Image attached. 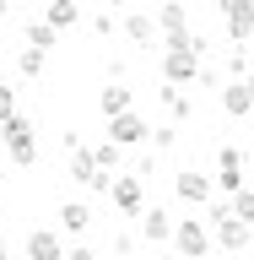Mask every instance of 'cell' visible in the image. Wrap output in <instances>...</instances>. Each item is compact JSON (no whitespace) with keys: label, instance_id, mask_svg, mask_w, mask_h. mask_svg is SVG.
<instances>
[{"label":"cell","instance_id":"277c9868","mask_svg":"<svg viewBox=\"0 0 254 260\" xmlns=\"http://www.w3.org/2000/svg\"><path fill=\"white\" fill-rule=\"evenodd\" d=\"M216 11L227 16V38L233 44H249L254 38V0H216Z\"/></svg>","mask_w":254,"mask_h":260},{"label":"cell","instance_id":"d4e9b609","mask_svg":"<svg viewBox=\"0 0 254 260\" xmlns=\"http://www.w3.org/2000/svg\"><path fill=\"white\" fill-rule=\"evenodd\" d=\"M243 81H249V103H254V71H249V76H243Z\"/></svg>","mask_w":254,"mask_h":260},{"label":"cell","instance_id":"4fadbf2b","mask_svg":"<svg viewBox=\"0 0 254 260\" xmlns=\"http://www.w3.org/2000/svg\"><path fill=\"white\" fill-rule=\"evenodd\" d=\"M60 228H65V233H76V239H81V233H92V206H87V201H65V206H60Z\"/></svg>","mask_w":254,"mask_h":260},{"label":"cell","instance_id":"e0dca14e","mask_svg":"<svg viewBox=\"0 0 254 260\" xmlns=\"http://www.w3.org/2000/svg\"><path fill=\"white\" fill-rule=\"evenodd\" d=\"M92 162H97V168H108V174H119V168H125V146L97 141V146H92Z\"/></svg>","mask_w":254,"mask_h":260},{"label":"cell","instance_id":"ba28073f","mask_svg":"<svg viewBox=\"0 0 254 260\" xmlns=\"http://www.w3.org/2000/svg\"><path fill=\"white\" fill-rule=\"evenodd\" d=\"M216 190H227V195L243 190V152L238 146H222L216 152Z\"/></svg>","mask_w":254,"mask_h":260},{"label":"cell","instance_id":"83f0119b","mask_svg":"<svg viewBox=\"0 0 254 260\" xmlns=\"http://www.w3.org/2000/svg\"><path fill=\"white\" fill-rule=\"evenodd\" d=\"M157 260H184V255H157Z\"/></svg>","mask_w":254,"mask_h":260},{"label":"cell","instance_id":"d6986e66","mask_svg":"<svg viewBox=\"0 0 254 260\" xmlns=\"http://www.w3.org/2000/svg\"><path fill=\"white\" fill-rule=\"evenodd\" d=\"M44 60H49L44 49H22V60H16V71H22L27 81H38V76H44Z\"/></svg>","mask_w":254,"mask_h":260},{"label":"cell","instance_id":"8fae6325","mask_svg":"<svg viewBox=\"0 0 254 260\" xmlns=\"http://www.w3.org/2000/svg\"><path fill=\"white\" fill-rule=\"evenodd\" d=\"M27 260H65V244L54 228H32L27 233Z\"/></svg>","mask_w":254,"mask_h":260},{"label":"cell","instance_id":"484cf974","mask_svg":"<svg viewBox=\"0 0 254 260\" xmlns=\"http://www.w3.org/2000/svg\"><path fill=\"white\" fill-rule=\"evenodd\" d=\"M6 11H11V6H6V0H0V22H6Z\"/></svg>","mask_w":254,"mask_h":260},{"label":"cell","instance_id":"4dcf8cb0","mask_svg":"<svg viewBox=\"0 0 254 260\" xmlns=\"http://www.w3.org/2000/svg\"><path fill=\"white\" fill-rule=\"evenodd\" d=\"M6 260H11V255H6Z\"/></svg>","mask_w":254,"mask_h":260},{"label":"cell","instance_id":"f546056e","mask_svg":"<svg viewBox=\"0 0 254 260\" xmlns=\"http://www.w3.org/2000/svg\"><path fill=\"white\" fill-rule=\"evenodd\" d=\"M44 6H49V0H44Z\"/></svg>","mask_w":254,"mask_h":260},{"label":"cell","instance_id":"5b68a950","mask_svg":"<svg viewBox=\"0 0 254 260\" xmlns=\"http://www.w3.org/2000/svg\"><path fill=\"white\" fill-rule=\"evenodd\" d=\"M146 136H152V125H146L135 109H130V114H114V119H108V141H114V146H141Z\"/></svg>","mask_w":254,"mask_h":260},{"label":"cell","instance_id":"30bf717a","mask_svg":"<svg viewBox=\"0 0 254 260\" xmlns=\"http://www.w3.org/2000/svg\"><path fill=\"white\" fill-rule=\"evenodd\" d=\"M119 32H125V44H130V49H146L152 38H157V22H152L146 11H125V22H119Z\"/></svg>","mask_w":254,"mask_h":260},{"label":"cell","instance_id":"603a6c76","mask_svg":"<svg viewBox=\"0 0 254 260\" xmlns=\"http://www.w3.org/2000/svg\"><path fill=\"white\" fill-rule=\"evenodd\" d=\"M65 260H103V255H97L92 244H76V249H65Z\"/></svg>","mask_w":254,"mask_h":260},{"label":"cell","instance_id":"52a82bcc","mask_svg":"<svg viewBox=\"0 0 254 260\" xmlns=\"http://www.w3.org/2000/svg\"><path fill=\"white\" fill-rule=\"evenodd\" d=\"M173 190H178V201L206 206L211 195H216V184H211V174H200V168H184V174H173Z\"/></svg>","mask_w":254,"mask_h":260},{"label":"cell","instance_id":"ffe728a7","mask_svg":"<svg viewBox=\"0 0 254 260\" xmlns=\"http://www.w3.org/2000/svg\"><path fill=\"white\" fill-rule=\"evenodd\" d=\"M162 109L173 114V119H190V98L178 92V87H162Z\"/></svg>","mask_w":254,"mask_h":260},{"label":"cell","instance_id":"ac0fdd59","mask_svg":"<svg viewBox=\"0 0 254 260\" xmlns=\"http://www.w3.org/2000/svg\"><path fill=\"white\" fill-rule=\"evenodd\" d=\"M54 44H60V32L49 27V22H32V27H27V49H44V54H49Z\"/></svg>","mask_w":254,"mask_h":260},{"label":"cell","instance_id":"4316f807","mask_svg":"<svg viewBox=\"0 0 254 260\" xmlns=\"http://www.w3.org/2000/svg\"><path fill=\"white\" fill-rule=\"evenodd\" d=\"M0 260H6V233H0Z\"/></svg>","mask_w":254,"mask_h":260},{"label":"cell","instance_id":"6da1fadb","mask_svg":"<svg viewBox=\"0 0 254 260\" xmlns=\"http://www.w3.org/2000/svg\"><path fill=\"white\" fill-rule=\"evenodd\" d=\"M200 54H206V38H200V32L168 38V49H162V81H168V87L200 81Z\"/></svg>","mask_w":254,"mask_h":260},{"label":"cell","instance_id":"7a4b0ae2","mask_svg":"<svg viewBox=\"0 0 254 260\" xmlns=\"http://www.w3.org/2000/svg\"><path fill=\"white\" fill-rule=\"evenodd\" d=\"M0 141H6L11 162H22V168L38 162V141H32V119H27V114H11V119L0 125Z\"/></svg>","mask_w":254,"mask_h":260},{"label":"cell","instance_id":"3957f363","mask_svg":"<svg viewBox=\"0 0 254 260\" xmlns=\"http://www.w3.org/2000/svg\"><path fill=\"white\" fill-rule=\"evenodd\" d=\"M173 255L206 260L211 255V222H200V217H178V222H173Z\"/></svg>","mask_w":254,"mask_h":260},{"label":"cell","instance_id":"8992f818","mask_svg":"<svg viewBox=\"0 0 254 260\" xmlns=\"http://www.w3.org/2000/svg\"><path fill=\"white\" fill-rule=\"evenodd\" d=\"M108 195H114V206L125 211V217H141V211H146V184H141L135 174H119Z\"/></svg>","mask_w":254,"mask_h":260},{"label":"cell","instance_id":"7c38bea8","mask_svg":"<svg viewBox=\"0 0 254 260\" xmlns=\"http://www.w3.org/2000/svg\"><path fill=\"white\" fill-rule=\"evenodd\" d=\"M97 109L108 114V119H114V114H130V109H135V92H130L125 81H114V87H103V92H97Z\"/></svg>","mask_w":254,"mask_h":260},{"label":"cell","instance_id":"5bb4252c","mask_svg":"<svg viewBox=\"0 0 254 260\" xmlns=\"http://www.w3.org/2000/svg\"><path fill=\"white\" fill-rule=\"evenodd\" d=\"M222 109L227 114H233V119H243V114H254V103H249V81H227V87H222Z\"/></svg>","mask_w":254,"mask_h":260},{"label":"cell","instance_id":"44dd1931","mask_svg":"<svg viewBox=\"0 0 254 260\" xmlns=\"http://www.w3.org/2000/svg\"><path fill=\"white\" fill-rule=\"evenodd\" d=\"M233 217H243V222L254 228V190H238V195H233Z\"/></svg>","mask_w":254,"mask_h":260},{"label":"cell","instance_id":"9a60e30c","mask_svg":"<svg viewBox=\"0 0 254 260\" xmlns=\"http://www.w3.org/2000/svg\"><path fill=\"white\" fill-rule=\"evenodd\" d=\"M76 16H81V6H76V0H49V6H44V22H49L54 32H60V27H70Z\"/></svg>","mask_w":254,"mask_h":260},{"label":"cell","instance_id":"f1b7e54d","mask_svg":"<svg viewBox=\"0 0 254 260\" xmlns=\"http://www.w3.org/2000/svg\"><path fill=\"white\" fill-rule=\"evenodd\" d=\"M0 87H6V71H0Z\"/></svg>","mask_w":254,"mask_h":260},{"label":"cell","instance_id":"2e32d148","mask_svg":"<svg viewBox=\"0 0 254 260\" xmlns=\"http://www.w3.org/2000/svg\"><path fill=\"white\" fill-rule=\"evenodd\" d=\"M157 27L168 32V38H184V6H178V0H162L157 6Z\"/></svg>","mask_w":254,"mask_h":260},{"label":"cell","instance_id":"1f68e13d","mask_svg":"<svg viewBox=\"0 0 254 260\" xmlns=\"http://www.w3.org/2000/svg\"><path fill=\"white\" fill-rule=\"evenodd\" d=\"M76 6H81V0H76Z\"/></svg>","mask_w":254,"mask_h":260},{"label":"cell","instance_id":"cb8c5ba5","mask_svg":"<svg viewBox=\"0 0 254 260\" xmlns=\"http://www.w3.org/2000/svg\"><path fill=\"white\" fill-rule=\"evenodd\" d=\"M173 136H178V130H173V125H162V130H152V141H157V146H162V152H168V146H173Z\"/></svg>","mask_w":254,"mask_h":260},{"label":"cell","instance_id":"7402d4cb","mask_svg":"<svg viewBox=\"0 0 254 260\" xmlns=\"http://www.w3.org/2000/svg\"><path fill=\"white\" fill-rule=\"evenodd\" d=\"M11 114H16V92H11V87H0V125H6Z\"/></svg>","mask_w":254,"mask_h":260},{"label":"cell","instance_id":"9c48e42d","mask_svg":"<svg viewBox=\"0 0 254 260\" xmlns=\"http://www.w3.org/2000/svg\"><path fill=\"white\" fill-rule=\"evenodd\" d=\"M141 239L146 244H168L173 239V211L168 206H146L141 211Z\"/></svg>","mask_w":254,"mask_h":260}]
</instances>
